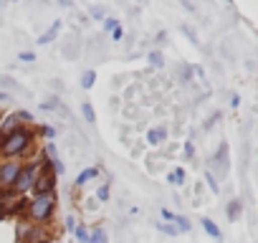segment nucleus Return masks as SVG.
<instances>
[{
    "instance_id": "nucleus-3",
    "label": "nucleus",
    "mask_w": 258,
    "mask_h": 243,
    "mask_svg": "<svg viewBox=\"0 0 258 243\" xmlns=\"http://www.w3.org/2000/svg\"><path fill=\"white\" fill-rule=\"evenodd\" d=\"M41 170H43V157L36 160V162H31V165H23V170H21L16 185H13V193H18V195L31 193L33 185H36V180H38V175H41Z\"/></svg>"
},
{
    "instance_id": "nucleus-31",
    "label": "nucleus",
    "mask_w": 258,
    "mask_h": 243,
    "mask_svg": "<svg viewBox=\"0 0 258 243\" xmlns=\"http://www.w3.org/2000/svg\"><path fill=\"white\" fill-rule=\"evenodd\" d=\"M3 99H8V94H3V91H0V101H3Z\"/></svg>"
},
{
    "instance_id": "nucleus-12",
    "label": "nucleus",
    "mask_w": 258,
    "mask_h": 243,
    "mask_svg": "<svg viewBox=\"0 0 258 243\" xmlns=\"http://www.w3.org/2000/svg\"><path fill=\"white\" fill-rule=\"evenodd\" d=\"M94 81H96V71H94V69H89V71L81 74V86H84V89H91Z\"/></svg>"
},
{
    "instance_id": "nucleus-11",
    "label": "nucleus",
    "mask_w": 258,
    "mask_h": 243,
    "mask_svg": "<svg viewBox=\"0 0 258 243\" xmlns=\"http://www.w3.org/2000/svg\"><path fill=\"white\" fill-rule=\"evenodd\" d=\"M200 223H203V228H205V233H208V235H213V238H220V228H218V225H215L210 218H203Z\"/></svg>"
},
{
    "instance_id": "nucleus-9",
    "label": "nucleus",
    "mask_w": 258,
    "mask_h": 243,
    "mask_svg": "<svg viewBox=\"0 0 258 243\" xmlns=\"http://www.w3.org/2000/svg\"><path fill=\"white\" fill-rule=\"evenodd\" d=\"M18 127H21V125H18V116H16V114H11V116H8V122H6L3 127H0V140H3L6 135H11V132H16Z\"/></svg>"
},
{
    "instance_id": "nucleus-27",
    "label": "nucleus",
    "mask_w": 258,
    "mask_h": 243,
    "mask_svg": "<svg viewBox=\"0 0 258 243\" xmlns=\"http://www.w3.org/2000/svg\"><path fill=\"white\" fill-rule=\"evenodd\" d=\"M43 135H46L48 140H53V137H56V130H53V127H43Z\"/></svg>"
},
{
    "instance_id": "nucleus-33",
    "label": "nucleus",
    "mask_w": 258,
    "mask_h": 243,
    "mask_svg": "<svg viewBox=\"0 0 258 243\" xmlns=\"http://www.w3.org/2000/svg\"><path fill=\"white\" fill-rule=\"evenodd\" d=\"M228 3H230V0H228Z\"/></svg>"
},
{
    "instance_id": "nucleus-14",
    "label": "nucleus",
    "mask_w": 258,
    "mask_h": 243,
    "mask_svg": "<svg viewBox=\"0 0 258 243\" xmlns=\"http://www.w3.org/2000/svg\"><path fill=\"white\" fill-rule=\"evenodd\" d=\"M167 180H170L172 185H182V183H185V170H182V167H177V170H172V172L167 175Z\"/></svg>"
},
{
    "instance_id": "nucleus-30",
    "label": "nucleus",
    "mask_w": 258,
    "mask_h": 243,
    "mask_svg": "<svg viewBox=\"0 0 258 243\" xmlns=\"http://www.w3.org/2000/svg\"><path fill=\"white\" fill-rule=\"evenodd\" d=\"M61 6H63V8H71L74 3H71V0H61Z\"/></svg>"
},
{
    "instance_id": "nucleus-10",
    "label": "nucleus",
    "mask_w": 258,
    "mask_h": 243,
    "mask_svg": "<svg viewBox=\"0 0 258 243\" xmlns=\"http://www.w3.org/2000/svg\"><path fill=\"white\" fill-rule=\"evenodd\" d=\"M89 243H109V235L104 228H94L89 230Z\"/></svg>"
},
{
    "instance_id": "nucleus-2",
    "label": "nucleus",
    "mask_w": 258,
    "mask_h": 243,
    "mask_svg": "<svg viewBox=\"0 0 258 243\" xmlns=\"http://www.w3.org/2000/svg\"><path fill=\"white\" fill-rule=\"evenodd\" d=\"M56 210V193H43V195H36L31 203H28V218L38 225L48 223L51 215Z\"/></svg>"
},
{
    "instance_id": "nucleus-6",
    "label": "nucleus",
    "mask_w": 258,
    "mask_h": 243,
    "mask_svg": "<svg viewBox=\"0 0 258 243\" xmlns=\"http://www.w3.org/2000/svg\"><path fill=\"white\" fill-rule=\"evenodd\" d=\"M94 177H99V167H86V170H81L79 172V177H76V188H84L89 180H94Z\"/></svg>"
},
{
    "instance_id": "nucleus-16",
    "label": "nucleus",
    "mask_w": 258,
    "mask_h": 243,
    "mask_svg": "<svg viewBox=\"0 0 258 243\" xmlns=\"http://www.w3.org/2000/svg\"><path fill=\"white\" fill-rule=\"evenodd\" d=\"M175 223H177L175 228H177L180 233H187V230H190V220H187L185 215H175Z\"/></svg>"
},
{
    "instance_id": "nucleus-25",
    "label": "nucleus",
    "mask_w": 258,
    "mask_h": 243,
    "mask_svg": "<svg viewBox=\"0 0 258 243\" xmlns=\"http://www.w3.org/2000/svg\"><path fill=\"white\" fill-rule=\"evenodd\" d=\"M205 180H208V183H210V190H213V193H218V183H215V177H213V175H210V172H208V175H205Z\"/></svg>"
},
{
    "instance_id": "nucleus-17",
    "label": "nucleus",
    "mask_w": 258,
    "mask_h": 243,
    "mask_svg": "<svg viewBox=\"0 0 258 243\" xmlns=\"http://www.w3.org/2000/svg\"><path fill=\"white\" fill-rule=\"evenodd\" d=\"M48 165H51V170H53V175H63L66 172V167H63V162L56 157V160H48Z\"/></svg>"
},
{
    "instance_id": "nucleus-29",
    "label": "nucleus",
    "mask_w": 258,
    "mask_h": 243,
    "mask_svg": "<svg viewBox=\"0 0 258 243\" xmlns=\"http://www.w3.org/2000/svg\"><path fill=\"white\" fill-rule=\"evenodd\" d=\"M74 223H76V220H74V218H71V215H69V218H66V228H69V230H74V228H76V225H74Z\"/></svg>"
},
{
    "instance_id": "nucleus-5",
    "label": "nucleus",
    "mask_w": 258,
    "mask_h": 243,
    "mask_svg": "<svg viewBox=\"0 0 258 243\" xmlns=\"http://www.w3.org/2000/svg\"><path fill=\"white\" fill-rule=\"evenodd\" d=\"M46 167H48V162L43 160V170H41V175H38V180H36V185H33V193H36V195L53 193V188H56V175H53V172H46Z\"/></svg>"
},
{
    "instance_id": "nucleus-1",
    "label": "nucleus",
    "mask_w": 258,
    "mask_h": 243,
    "mask_svg": "<svg viewBox=\"0 0 258 243\" xmlns=\"http://www.w3.org/2000/svg\"><path fill=\"white\" fill-rule=\"evenodd\" d=\"M33 145V132L28 127H18L16 132L6 135L0 140V155L6 160H21Z\"/></svg>"
},
{
    "instance_id": "nucleus-24",
    "label": "nucleus",
    "mask_w": 258,
    "mask_h": 243,
    "mask_svg": "<svg viewBox=\"0 0 258 243\" xmlns=\"http://www.w3.org/2000/svg\"><path fill=\"white\" fill-rule=\"evenodd\" d=\"M111 36H114V41H121V38H124V31H121V26H116V28L111 31Z\"/></svg>"
},
{
    "instance_id": "nucleus-21",
    "label": "nucleus",
    "mask_w": 258,
    "mask_h": 243,
    "mask_svg": "<svg viewBox=\"0 0 258 243\" xmlns=\"http://www.w3.org/2000/svg\"><path fill=\"white\" fill-rule=\"evenodd\" d=\"M119 26V21L116 18H104V31H114Z\"/></svg>"
},
{
    "instance_id": "nucleus-13",
    "label": "nucleus",
    "mask_w": 258,
    "mask_h": 243,
    "mask_svg": "<svg viewBox=\"0 0 258 243\" xmlns=\"http://www.w3.org/2000/svg\"><path fill=\"white\" fill-rule=\"evenodd\" d=\"M81 114H84V119L89 122V125H94V122H96V114H94V106H91L89 101H84V104H81Z\"/></svg>"
},
{
    "instance_id": "nucleus-32",
    "label": "nucleus",
    "mask_w": 258,
    "mask_h": 243,
    "mask_svg": "<svg viewBox=\"0 0 258 243\" xmlns=\"http://www.w3.org/2000/svg\"><path fill=\"white\" fill-rule=\"evenodd\" d=\"M48 243H61V240H48Z\"/></svg>"
},
{
    "instance_id": "nucleus-22",
    "label": "nucleus",
    "mask_w": 258,
    "mask_h": 243,
    "mask_svg": "<svg viewBox=\"0 0 258 243\" xmlns=\"http://www.w3.org/2000/svg\"><path fill=\"white\" fill-rule=\"evenodd\" d=\"M150 64H152V66H162V53L152 51V53H150Z\"/></svg>"
},
{
    "instance_id": "nucleus-7",
    "label": "nucleus",
    "mask_w": 258,
    "mask_h": 243,
    "mask_svg": "<svg viewBox=\"0 0 258 243\" xmlns=\"http://www.w3.org/2000/svg\"><path fill=\"white\" fill-rule=\"evenodd\" d=\"M167 140V130L165 127H160V130H150L147 132V142L152 145V147H157L160 142H165Z\"/></svg>"
},
{
    "instance_id": "nucleus-4",
    "label": "nucleus",
    "mask_w": 258,
    "mask_h": 243,
    "mask_svg": "<svg viewBox=\"0 0 258 243\" xmlns=\"http://www.w3.org/2000/svg\"><path fill=\"white\" fill-rule=\"evenodd\" d=\"M21 170H23V162H18V160L0 162V190H13Z\"/></svg>"
},
{
    "instance_id": "nucleus-23",
    "label": "nucleus",
    "mask_w": 258,
    "mask_h": 243,
    "mask_svg": "<svg viewBox=\"0 0 258 243\" xmlns=\"http://www.w3.org/2000/svg\"><path fill=\"white\" fill-rule=\"evenodd\" d=\"M18 61H36V53H31V51H23V53H18Z\"/></svg>"
},
{
    "instance_id": "nucleus-20",
    "label": "nucleus",
    "mask_w": 258,
    "mask_h": 243,
    "mask_svg": "<svg viewBox=\"0 0 258 243\" xmlns=\"http://www.w3.org/2000/svg\"><path fill=\"white\" fill-rule=\"evenodd\" d=\"M96 198H99L101 203H104V200H109V183H104V185L96 190Z\"/></svg>"
},
{
    "instance_id": "nucleus-19",
    "label": "nucleus",
    "mask_w": 258,
    "mask_h": 243,
    "mask_svg": "<svg viewBox=\"0 0 258 243\" xmlns=\"http://www.w3.org/2000/svg\"><path fill=\"white\" fill-rule=\"evenodd\" d=\"M157 230H162V233H167V235H177V233H180L175 225H167V223H157Z\"/></svg>"
},
{
    "instance_id": "nucleus-18",
    "label": "nucleus",
    "mask_w": 258,
    "mask_h": 243,
    "mask_svg": "<svg viewBox=\"0 0 258 243\" xmlns=\"http://www.w3.org/2000/svg\"><path fill=\"white\" fill-rule=\"evenodd\" d=\"M238 215H240V203H238V200H233V203L228 205V218H230V220H235Z\"/></svg>"
},
{
    "instance_id": "nucleus-8",
    "label": "nucleus",
    "mask_w": 258,
    "mask_h": 243,
    "mask_svg": "<svg viewBox=\"0 0 258 243\" xmlns=\"http://www.w3.org/2000/svg\"><path fill=\"white\" fill-rule=\"evenodd\" d=\"M58 31H61V23L56 21V23H53V26H51V28H48L43 36H38V46H46V43H51V41L58 36Z\"/></svg>"
},
{
    "instance_id": "nucleus-28",
    "label": "nucleus",
    "mask_w": 258,
    "mask_h": 243,
    "mask_svg": "<svg viewBox=\"0 0 258 243\" xmlns=\"http://www.w3.org/2000/svg\"><path fill=\"white\" fill-rule=\"evenodd\" d=\"M162 218H165V220H175V213H170V210L165 208V210H162Z\"/></svg>"
},
{
    "instance_id": "nucleus-15",
    "label": "nucleus",
    "mask_w": 258,
    "mask_h": 243,
    "mask_svg": "<svg viewBox=\"0 0 258 243\" xmlns=\"http://www.w3.org/2000/svg\"><path fill=\"white\" fill-rule=\"evenodd\" d=\"M74 235H76V240H79V243H89V228H86V225L74 228Z\"/></svg>"
},
{
    "instance_id": "nucleus-26",
    "label": "nucleus",
    "mask_w": 258,
    "mask_h": 243,
    "mask_svg": "<svg viewBox=\"0 0 258 243\" xmlns=\"http://www.w3.org/2000/svg\"><path fill=\"white\" fill-rule=\"evenodd\" d=\"M91 18H96V21L104 18V11H101V8H91Z\"/></svg>"
}]
</instances>
